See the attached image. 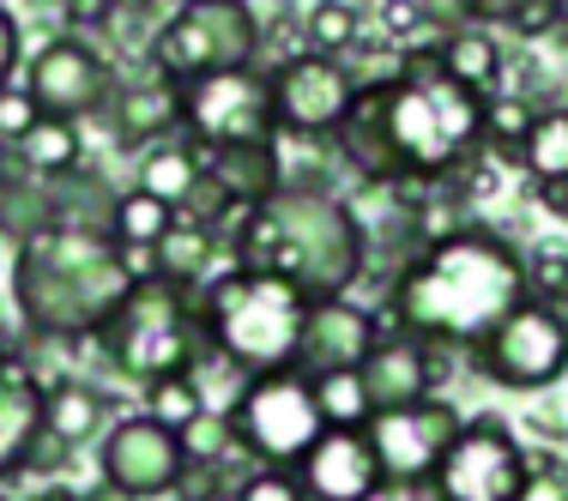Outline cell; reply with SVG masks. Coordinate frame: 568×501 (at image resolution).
I'll list each match as a JSON object with an SVG mask.
<instances>
[{
	"mask_svg": "<svg viewBox=\"0 0 568 501\" xmlns=\"http://www.w3.org/2000/svg\"><path fill=\"white\" fill-rule=\"evenodd\" d=\"M526 303V254L496 229L459 224L424 242L394 278V320L429 350H478Z\"/></svg>",
	"mask_w": 568,
	"mask_h": 501,
	"instance_id": "6da1fadb",
	"label": "cell"
},
{
	"mask_svg": "<svg viewBox=\"0 0 568 501\" xmlns=\"http://www.w3.org/2000/svg\"><path fill=\"white\" fill-rule=\"evenodd\" d=\"M133 284L128 248L91 218H55L12 248V303L43 338H98Z\"/></svg>",
	"mask_w": 568,
	"mask_h": 501,
	"instance_id": "7a4b0ae2",
	"label": "cell"
},
{
	"mask_svg": "<svg viewBox=\"0 0 568 501\" xmlns=\"http://www.w3.org/2000/svg\"><path fill=\"white\" fill-rule=\"evenodd\" d=\"M363 98H369L375 127H382L405 187L454 175L484 140V98L448 79L429 43L399 49V73L382 85H363Z\"/></svg>",
	"mask_w": 568,
	"mask_h": 501,
	"instance_id": "3957f363",
	"label": "cell"
},
{
	"mask_svg": "<svg viewBox=\"0 0 568 501\" xmlns=\"http://www.w3.org/2000/svg\"><path fill=\"white\" fill-rule=\"evenodd\" d=\"M242 266H273L291 284H303L315 303H333L363 278L369 260V236H363L357 212L345 200L321 194V187H291L284 182L278 200H266L261 212H248L242 229L230 236Z\"/></svg>",
	"mask_w": 568,
	"mask_h": 501,
	"instance_id": "277c9868",
	"label": "cell"
},
{
	"mask_svg": "<svg viewBox=\"0 0 568 501\" xmlns=\"http://www.w3.org/2000/svg\"><path fill=\"white\" fill-rule=\"evenodd\" d=\"M200 308V333L219 350L236 375L261 381V375L296 369V350H303V327L315 296L303 284H291L273 266H224L194 290Z\"/></svg>",
	"mask_w": 568,
	"mask_h": 501,
	"instance_id": "5b68a950",
	"label": "cell"
},
{
	"mask_svg": "<svg viewBox=\"0 0 568 501\" xmlns=\"http://www.w3.org/2000/svg\"><path fill=\"white\" fill-rule=\"evenodd\" d=\"M98 345L128 381H145V387L170 381V375H194L200 345H206L194 290H175L164 278H140L128 290V303L103 320Z\"/></svg>",
	"mask_w": 568,
	"mask_h": 501,
	"instance_id": "8992f818",
	"label": "cell"
},
{
	"mask_svg": "<svg viewBox=\"0 0 568 501\" xmlns=\"http://www.w3.org/2000/svg\"><path fill=\"white\" fill-rule=\"evenodd\" d=\"M261 55V19L248 0H212V7H175L145 43L152 73L175 79V85H200V79L254 67Z\"/></svg>",
	"mask_w": 568,
	"mask_h": 501,
	"instance_id": "52a82bcc",
	"label": "cell"
},
{
	"mask_svg": "<svg viewBox=\"0 0 568 501\" xmlns=\"http://www.w3.org/2000/svg\"><path fill=\"white\" fill-rule=\"evenodd\" d=\"M230 429H236V441L273 471H296L308 447L327 436L315 387H308V375H296V369L261 375V381L242 387L236 411H230Z\"/></svg>",
	"mask_w": 568,
	"mask_h": 501,
	"instance_id": "ba28073f",
	"label": "cell"
},
{
	"mask_svg": "<svg viewBox=\"0 0 568 501\" xmlns=\"http://www.w3.org/2000/svg\"><path fill=\"white\" fill-rule=\"evenodd\" d=\"M532 478H538L532 453L503 417H471V423H459L429 490H436V501H526Z\"/></svg>",
	"mask_w": 568,
	"mask_h": 501,
	"instance_id": "9c48e42d",
	"label": "cell"
},
{
	"mask_svg": "<svg viewBox=\"0 0 568 501\" xmlns=\"http://www.w3.org/2000/svg\"><path fill=\"white\" fill-rule=\"evenodd\" d=\"M471 362H478L484 381H496V387H508V392H545V387H557L562 375H568V320H562V308L532 303V296H526L503 327L471 350Z\"/></svg>",
	"mask_w": 568,
	"mask_h": 501,
	"instance_id": "30bf717a",
	"label": "cell"
},
{
	"mask_svg": "<svg viewBox=\"0 0 568 501\" xmlns=\"http://www.w3.org/2000/svg\"><path fill=\"white\" fill-rule=\"evenodd\" d=\"M187 140H194L200 152H224V145H278L273 73L236 67V73L187 85Z\"/></svg>",
	"mask_w": 568,
	"mask_h": 501,
	"instance_id": "8fae6325",
	"label": "cell"
},
{
	"mask_svg": "<svg viewBox=\"0 0 568 501\" xmlns=\"http://www.w3.org/2000/svg\"><path fill=\"white\" fill-rule=\"evenodd\" d=\"M115 67L98 55V49L85 43V37H49L43 49H37L31 61H24V91H31V103L43 115L55 121H85V115H103L115 103Z\"/></svg>",
	"mask_w": 568,
	"mask_h": 501,
	"instance_id": "7c38bea8",
	"label": "cell"
},
{
	"mask_svg": "<svg viewBox=\"0 0 568 501\" xmlns=\"http://www.w3.org/2000/svg\"><path fill=\"white\" fill-rule=\"evenodd\" d=\"M98 471H103L110 490L133 495V501H164V495L182 490L187 459H182V441H175L164 423L133 411V417H121V423H110V436L98 441Z\"/></svg>",
	"mask_w": 568,
	"mask_h": 501,
	"instance_id": "4fadbf2b",
	"label": "cell"
},
{
	"mask_svg": "<svg viewBox=\"0 0 568 501\" xmlns=\"http://www.w3.org/2000/svg\"><path fill=\"white\" fill-rule=\"evenodd\" d=\"M466 417L442 399H424V405H405V411H375V423L363 429L382 459V478L399 483V490H417V483L436 478V466L448 459V447L459 436Z\"/></svg>",
	"mask_w": 568,
	"mask_h": 501,
	"instance_id": "5bb4252c",
	"label": "cell"
},
{
	"mask_svg": "<svg viewBox=\"0 0 568 501\" xmlns=\"http://www.w3.org/2000/svg\"><path fill=\"white\" fill-rule=\"evenodd\" d=\"M273 103H278V133L296 140H321V133H339V121L357 103V79L345 61L333 55H291L284 67H273Z\"/></svg>",
	"mask_w": 568,
	"mask_h": 501,
	"instance_id": "9a60e30c",
	"label": "cell"
},
{
	"mask_svg": "<svg viewBox=\"0 0 568 501\" xmlns=\"http://www.w3.org/2000/svg\"><path fill=\"white\" fill-rule=\"evenodd\" d=\"M375 345H382V320L375 315H363L345 296L315 303L308 308V327H303V350H296V375H308V381H321V375H357L375 357Z\"/></svg>",
	"mask_w": 568,
	"mask_h": 501,
	"instance_id": "2e32d148",
	"label": "cell"
},
{
	"mask_svg": "<svg viewBox=\"0 0 568 501\" xmlns=\"http://www.w3.org/2000/svg\"><path fill=\"white\" fill-rule=\"evenodd\" d=\"M296 483H303L308 501H375L382 495V459L363 429H327L296 466Z\"/></svg>",
	"mask_w": 568,
	"mask_h": 501,
	"instance_id": "e0dca14e",
	"label": "cell"
},
{
	"mask_svg": "<svg viewBox=\"0 0 568 501\" xmlns=\"http://www.w3.org/2000/svg\"><path fill=\"white\" fill-rule=\"evenodd\" d=\"M110 127L115 140L128 145V152H152V145L175 140V133H187V91L175 85V79L152 73L145 67L140 79H128V85H115V103H110Z\"/></svg>",
	"mask_w": 568,
	"mask_h": 501,
	"instance_id": "ac0fdd59",
	"label": "cell"
},
{
	"mask_svg": "<svg viewBox=\"0 0 568 501\" xmlns=\"http://www.w3.org/2000/svg\"><path fill=\"white\" fill-rule=\"evenodd\" d=\"M43 392L49 387L37 381L31 362L0 350V483L37 459V441H43Z\"/></svg>",
	"mask_w": 568,
	"mask_h": 501,
	"instance_id": "d6986e66",
	"label": "cell"
},
{
	"mask_svg": "<svg viewBox=\"0 0 568 501\" xmlns=\"http://www.w3.org/2000/svg\"><path fill=\"white\" fill-rule=\"evenodd\" d=\"M436 369L442 357L429 345H417V338H382L375 345V357L363 362V387H369V405L375 411H405V405H424L429 387H436Z\"/></svg>",
	"mask_w": 568,
	"mask_h": 501,
	"instance_id": "ffe728a7",
	"label": "cell"
},
{
	"mask_svg": "<svg viewBox=\"0 0 568 501\" xmlns=\"http://www.w3.org/2000/svg\"><path fill=\"white\" fill-rule=\"evenodd\" d=\"M110 436V399L91 381H55L43 392V441L67 447H91Z\"/></svg>",
	"mask_w": 568,
	"mask_h": 501,
	"instance_id": "44dd1931",
	"label": "cell"
},
{
	"mask_svg": "<svg viewBox=\"0 0 568 501\" xmlns=\"http://www.w3.org/2000/svg\"><path fill=\"white\" fill-rule=\"evenodd\" d=\"M200 182H206V152H200L194 140L152 145V152L140 157V175H133V187H140V194H152V200H164L170 212L194 206Z\"/></svg>",
	"mask_w": 568,
	"mask_h": 501,
	"instance_id": "7402d4cb",
	"label": "cell"
},
{
	"mask_svg": "<svg viewBox=\"0 0 568 501\" xmlns=\"http://www.w3.org/2000/svg\"><path fill=\"white\" fill-rule=\"evenodd\" d=\"M219 248H224V242L212 236L206 224L175 218V224H170V236L152 248V278L175 284V290H200V284L212 278V266H219Z\"/></svg>",
	"mask_w": 568,
	"mask_h": 501,
	"instance_id": "603a6c76",
	"label": "cell"
},
{
	"mask_svg": "<svg viewBox=\"0 0 568 501\" xmlns=\"http://www.w3.org/2000/svg\"><path fill=\"white\" fill-rule=\"evenodd\" d=\"M442 67H448V79L471 91V98H496V85H503V43H496L484 24H454L448 37L436 43Z\"/></svg>",
	"mask_w": 568,
	"mask_h": 501,
	"instance_id": "cb8c5ba5",
	"label": "cell"
},
{
	"mask_svg": "<svg viewBox=\"0 0 568 501\" xmlns=\"http://www.w3.org/2000/svg\"><path fill=\"white\" fill-rule=\"evenodd\" d=\"M55 218H67L61 187H55V182H37V175H24L19 164L0 175V236L31 242L37 229H49Z\"/></svg>",
	"mask_w": 568,
	"mask_h": 501,
	"instance_id": "d4e9b609",
	"label": "cell"
},
{
	"mask_svg": "<svg viewBox=\"0 0 568 501\" xmlns=\"http://www.w3.org/2000/svg\"><path fill=\"white\" fill-rule=\"evenodd\" d=\"M12 164L37 182H67L79 164H85V140H79L73 121H55V115H37V127L24 140H12Z\"/></svg>",
	"mask_w": 568,
	"mask_h": 501,
	"instance_id": "484cf974",
	"label": "cell"
},
{
	"mask_svg": "<svg viewBox=\"0 0 568 501\" xmlns=\"http://www.w3.org/2000/svg\"><path fill=\"white\" fill-rule=\"evenodd\" d=\"M182 218V212H170L164 200H152V194H140V187H128V194H115L110 200V236L121 242L128 254H152L158 242L170 236V224Z\"/></svg>",
	"mask_w": 568,
	"mask_h": 501,
	"instance_id": "4316f807",
	"label": "cell"
},
{
	"mask_svg": "<svg viewBox=\"0 0 568 501\" xmlns=\"http://www.w3.org/2000/svg\"><path fill=\"white\" fill-rule=\"evenodd\" d=\"M520 170L532 175L538 187H545V182H568V110H538L532 115L526 145H520Z\"/></svg>",
	"mask_w": 568,
	"mask_h": 501,
	"instance_id": "83f0119b",
	"label": "cell"
},
{
	"mask_svg": "<svg viewBox=\"0 0 568 501\" xmlns=\"http://www.w3.org/2000/svg\"><path fill=\"white\" fill-rule=\"evenodd\" d=\"M308 387H315V405H321V423L327 429H369L375 423L363 369L357 375H321V381H308Z\"/></svg>",
	"mask_w": 568,
	"mask_h": 501,
	"instance_id": "f1b7e54d",
	"label": "cell"
},
{
	"mask_svg": "<svg viewBox=\"0 0 568 501\" xmlns=\"http://www.w3.org/2000/svg\"><path fill=\"white\" fill-rule=\"evenodd\" d=\"M308 43H315V55L345 61V49L363 43L357 0H315V7H308Z\"/></svg>",
	"mask_w": 568,
	"mask_h": 501,
	"instance_id": "f546056e",
	"label": "cell"
},
{
	"mask_svg": "<svg viewBox=\"0 0 568 501\" xmlns=\"http://www.w3.org/2000/svg\"><path fill=\"white\" fill-rule=\"evenodd\" d=\"M206 411V399H200V381L194 375H170V381H158V387H145V417L152 423H164L170 436H182L194 417Z\"/></svg>",
	"mask_w": 568,
	"mask_h": 501,
	"instance_id": "4dcf8cb0",
	"label": "cell"
},
{
	"mask_svg": "<svg viewBox=\"0 0 568 501\" xmlns=\"http://www.w3.org/2000/svg\"><path fill=\"white\" fill-rule=\"evenodd\" d=\"M532 103L520 98V91H496V98H484V140L496 145V152H508V157H520V145H526V127H532Z\"/></svg>",
	"mask_w": 568,
	"mask_h": 501,
	"instance_id": "1f68e13d",
	"label": "cell"
},
{
	"mask_svg": "<svg viewBox=\"0 0 568 501\" xmlns=\"http://www.w3.org/2000/svg\"><path fill=\"white\" fill-rule=\"evenodd\" d=\"M175 441H182L187 466H224V453L236 447V429H230V417H219V411H200Z\"/></svg>",
	"mask_w": 568,
	"mask_h": 501,
	"instance_id": "d6a6232c",
	"label": "cell"
},
{
	"mask_svg": "<svg viewBox=\"0 0 568 501\" xmlns=\"http://www.w3.org/2000/svg\"><path fill=\"white\" fill-rule=\"evenodd\" d=\"M526 296L532 303H568V254L557 248H538V254H526Z\"/></svg>",
	"mask_w": 568,
	"mask_h": 501,
	"instance_id": "836d02e7",
	"label": "cell"
},
{
	"mask_svg": "<svg viewBox=\"0 0 568 501\" xmlns=\"http://www.w3.org/2000/svg\"><path fill=\"white\" fill-rule=\"evenodd\" d=\"M429 24V0H382V31L399 49H417V31Z\"/></svg>",
	"mask_w": 568,
	"mask_h": 501,
	"instance_id": "e575fe53",
	"label": "cell"
},
{
	"mask_svg": "<svg viewBox=\"0 0 568 501\" xmlns=\"http://www.w3.org/2000/svg\"><path fill=\"white\" fill-rule=\"evenodd\" d=\"M37 115H43V110H37V103H31V91H24V85H7V91H0V140H24V133H31L37 127Z\"/></svg>",
	"mask_w": 568,
	"mask_h": 501,
	"instance_id": "d590c367",
	"label": "cell"
},
{
	"mask_svg": "<svg viewBox=\"0 0 568 501\" xmlns=\"http://www.w3.org/2000/svg\"><path fill=\"white\" fill-rule=\"evenodd\" d=\"M236 501H308V495H303V483H296V471H273V466H266V471H254V478L242 483Z\"/></svg>",
	"mask_w": 568,
	"mask_h": 501,
	"instance_id": "8d00e7d4",
	"label": "cell"
},
{
	"mask_svg": "<svg viewBox=\"0 0 568 501\" xmlns=\"http://www.w3.org/2000/svg\"><path fill=\"white\" fill-rule=\"evenodd\" d=\"M454 7L466 24H484V31H490V24H520L538 0H454Z\"/></svg>",
	"mask_w": 568,
	"mask_h": 501,
	"instance_id": "74e56055",
	"label": "cell"
},
{
	"mask_svg": "<svg viewBox=\"0 0 568 501\" xmlns=\"http://www.w3.org/2000/svg\"><path fill=\"white\" fill-rule=\"evenodd\" d=\"M24 73V43H19V19H12L7 7H0V91L12 85V79Z\"/></svg>",
	"mask_w": 568,
	"mask_h": 501,
	"instance_id": "f35d334b",
	"label": "cell"
},
{
	"mask_svg": "<svg viewBox=\"0 0 568 501\" xmlns=\"http://www.w3.org/2000/svg\"><path fill=\"white\" fill-rule=\"evenodd\" d=\"M526 501H568V483H562V478H532Z\"/></svg>",
	"mask_w": 568,
	"mask_h": 501,
	"instance_id": "ab89813d",
	"label": "cell"
},
{
	"mask_svg": "<svg viewBox=\"0 0 568 501\" xmlns=\"http://www.w3.org/2000/svg\"><path fill=\"white\" fill-rule=\"evenodd\" d=\"M538 200H545L550 212H562V218H568V182H545V187H538Z\"/></svg>",
	"mask_w": 568,
	"mask_h": 501,
	"instance_id": "60d3db41",
	"label": "cell"
},
{
	"mask_svg": "<svg viewBox=\"0 0 568 501\" xmlns=\"http://www.w3.org/2000/svg\"><path fill=\"white\" fill-rule=\"evenodd\" d=\"M79 501H133V495H121V490H110V483H98V490L79 495Z\"/></svg>",
	"mask_w": 568,
	"mask_h": 501,
	"instance_id": "b9f144b4",
	"label": "cell"
},
{
	"mask_svg": "<svg viewBox=\"0 0 568 501\" xmlns=\"http://www.w3.org/2000/svg\"><path fill=\"white\" fill-rule=\"evenodd\" d=\"M187 501H236V490H200V495H187Z\"/></svg>",
	"mask_w": 568,
	"mask_h": 501,
	"instance_id": "7bdbcfd3",
	"label": "cell"
},
{
	"mask_svg": "<svg viewBox=\"0 0 568 501\" xmlns=\"http://www.w3.org/2000/svg\"><path fill=\"white\" fill-rule=\"evenodd\" d=\"M31 501H79V495H67V490H43V495H31Z\"/></svg>",
	"mask_w": 568,
	"mask_h": 501,
	"instance_id": "ee69618b",
	"label": "cell"
},
{
	"mask_svg": "<svg viewBox=\"0 0 568 501\" xmlns=\"http://www.w3.org/2000/svg\"><path fill=\"white\" fill-rule=\"evenodd\" d=\"M7 170H12V145L0 140V175H7Z\"/></svg>",
	"mask_w": 568,
	"mask_h": 501,
	"instance_id": "f6af8a7d",
	"label": "cell"
},
{
	"mask_svg": "<svg viewBox=\"0 0 568 501\" xmlns=\"http://www.w3.org/2000/svg\"><path fill=\"white\" fill-rule=\"evenodd\" d=\"M115 7H121V12H128V7H145V0H115Z\"/></svg>",
	"mask_w": 568,
	"mask_h": 501,
	"instance_id": "bcb514c9",
	"label": "cell"
},
{
	"mask_svg": "<svg viewBox=\"0 0 568 501\" xmlns=\"http://www.w3.org/2000/svg\"><path fill=\"white\" fill-rule=\"evenodd\" d=\"M182 7H212V0H182Z\"/></svg>",
	"mask_w": 568,
	"mask_h": 501,
	"instance_id": "7dc6e473",
	"label": "cell"
},
{
	"mask_svg": "<svg viewBox=\"0 0 568 501\" xmlns=\"http://www.w3.org/2000/svg\"><path fill=\"white\" fill-rule=\"evenodd\" d=\"M0 501H7V495H0Z\"/></svg>",
	"mask_w": 568,
	"mask_h": 501,
	"instance_id": "c3c4849f",
	"label": "cell"
}]
</instances>
